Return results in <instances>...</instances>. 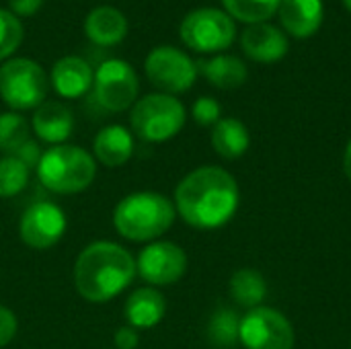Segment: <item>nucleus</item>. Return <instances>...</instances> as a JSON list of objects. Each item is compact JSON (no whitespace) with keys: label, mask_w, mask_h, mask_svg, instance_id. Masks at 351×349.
Listing matches in <instances>:
<instances>
[{"label":"nucleus","mask_w":351,"mask_h":349,"mask_svg":"<svg viewBox=\"0 0 351 349\" xmlns=\"http://www.w3.org/2000/svg\"><path fill=\"white\" fill-rule=\"evenodd\" d=\"M278 12L284 31L298 39L313 37L321 29L325 16L323 0H282Z\"/></svg>","instance_id":"obj_18"},{"label":"nucleus","mask_w":351,"mask_h":349,"mask_svg":"<svg viewBox=\"0 0 351 349\" xmlns=\"http://www.w3.org/2000/svg\"><path fill=\"white\" fill-rule=\"evenodd\" d=\"M84 33L86 37L101 47L117 45L128 35V19L125 14L111 4L95 6L84 19Z\"/></svg>","instance_id":"obj_17"},{"label":"nucleus","mask_w":351,"mask_h":349,"mask_svg":"<svg viewBox=\"0 0 351 349\" xmlns=\"http://www.w3.org/2000/svg\"><path fill=\"white\" fill-rule=\"evenodd\" d=\"M241 319L230 309H220L212 315L208 323V339L214 348L230 349L239 341Z\"/></svg>","instance_id":"obj_25"},{"label":"nucleus","mask_w":351,"mask_h":349,"mask_svg":"<svg viewBox=\"0 0 351 349\" xmlns=\"http://www.w3.org/2000/svg\"><path fill=\"white\" fill-rule=\"evenodd\" d=\"M31 179V169L14 154H6L0 158V197L19 195Z\"/></svg>","instance_id":"obj_26"},{"label":"nucleus","mask_w":351,"mask_h":349,"mask_svg":"<svg viewBox=\"0 0 351 349\" xmlns=\"http://www.w3.org/2000/svg\"><path fill=\"white\" fill-rule=\"evenodd\" d=\"M175 204L156 191H136L119 200L113 210V226L132 243H154L175 222Z\"/></svg>","instance_id":"obj_3"},{"label":"nucleus","mask_w":351,"mask_h":349,"mask_svg":"<svg viewBox=\"0 0 351 349\" xmlns=\"http://www.w3.org/2000/svg\"><path fill=\"white\" fill-rule=\"evenodd\" d=\"M134 154V136L125 125L113 123L99 130L93 140V156L109 169L123 167Z\"/></svg>","instance_id":"obj_19"},{"label":"nucleus","mask_w":351,"mask_h":349,"mask_svg":"<svg viewBox=\"0 0 351 349\" xmlns=\"http://www.w3.org/2000/svg\"><path fill=\"white\" fill-rule=\"evenodd\" d=\"M343 4H346V8L351 12V0H343Z\"/></svg>","instance_id":"obj_34"},{"label":"nucleus","mask_w":351,"mask_h":349,"mask_svg":"<svg viewBox=\"0 0 351 349\" xmlns=\"http://www.w3.org/2000/svg\"><path fill=\"white\" fill-rule=\"evenodd\" d=\"M230 296L237 304L247 309H257L267 296L265 278L255 269H239L230 278Z\"/></svg>","instance_id":"obj_22"},{"label":"nucleus","mask_w":351,"mask_h":349,"mask_svg":"<svg viewBox=\"0 0 351 349\" xmlns=\"http://www.w3.org/2000/svg\"><path fill=\"white\" fill-rule=\"evenodd\" d=\"M33 132L49 146L66 144L74 132L72 109L60 101H43L33 113Z\"/></svg>","instance_id":"obj_15"},{"label":"nucleus","mask_w":351,"mask_h":349,"mask_svg":"<svg viewBox=\"0 0 351 349\" xmlns=\"http://www.w3.org/2000/svg\"><path fill=\"white\" fill-rule=\"evenodd\" d=\"M185 105L165 93H150L138 99L130 111V123L138 138L144 142L160 144L173 140L185 125Z\"/></svg>","instance_id":"obj_5"},{"label":"nucleus","mask_w":351,"mask_h":349,"mask_svg":"<svg viewBox=\"0 0 351 349\" xmlns=\"http://www.w3.org/2000/svg\"><path fill=\"white\" fill-rule=\"evenodd\" d=\"M35 173L47 191L58 195H76L93 185L97 177V160L93 152L80 146L58 144L41 152Z\"/></svg>","instance_id":"obj_4"},{"label":"nucleus","mask_w":351,"mask_h":349,"mask_svg":"<svg viewBox=\"0 0 351 349\" xmlns=\"http://www.w3.org/2000/svg\"><path fill=\"white\" fill-rule=\"evenodd\" d=\"M146 78L165 95H181L195 84L197 64L179 47L158 45L154 47L144 62Z\"/></svg>","instance_id":"obj_9"},{"label":"nucleus","mask_w":351,"mask_h":349,"mask_svg":"<svg viewBox=\"0 0 351 349\" xmlns=\"http://www.w3.org/2000/svg\"><path fill=\"white\" fill-rule=\"evenodd\" d=\"M93 93L97 103L111 113H121L132 109L138 101L140 80L132 64L119 58L105 60L95 70Z\"/></svg>","instance_id":"obj_8"},{"label":"nucleus","mask_w":351,"mask_h":349,"mask_svg":"<svg viewBox=\"0 0 351 349\" xmlns=\"http://www.w3.org/2000/svg\"><path fill=\"white\" fill-rule=\"evenodd\" d=\"M280 2L282 0H222V6L232 19L247 25H257L271 19L278 12Z\"/></svg>","instance_id":"obj_23"},{"label":"nucleus","mask_w":351,"mask_h":349,"mask_svg":"<svg viewBox=\"0 0 351 349\" xmlns=\"http://www.w3.org/2000/svg\"><path fill=\"white\" fill-rule=\"evenodd\" d=\"M23 41V23L8 8H0V60H10Z\"/></svg>","instance_id":"obj_27"},{"label":"nucleus","mask_w":351,"mask_h":349,"mask_svg":"<svg viewBox=\"0 0 351 349\" xmlns=\"http://www.w3.org/2000/svg\"><path fill=\"white\" fill-rule=\"evenodd\" d=\"M241 191L237 179L222 167H199L187 173L175 189V210L185 224L214 230L232 220Z\"/></svg>","instance_id":"obj_1"},{"label":"nucleus","mask_w":351,"mask_h":349,"mask_svg":"<svg viewBox=\"0 0 351 349\" xmlns=\"http://www.w3.org/2000/svg\"><path fill=\"white\" fill-rule=\"evenodd\" d=\"M241 47L245 56L259 64H276L284 60L290 49L288 37L282 29L269 23L249 25L241 35Z\"/></svg>","instance_id":"obj_13"},{"label":"nucleus","mask_w":351,"mask_h":349,"mask_svg":"<svg viewBox=\"0 0 351 349\" xmlns=\"http://www.w3.org/2000/svg\"><path fill=\"white\" fill-rule=\"evenodd\" d=\"M113 344H115V349H136L140 344V333L134 327L123 325L115 331Z\"/></svg>","instance_id":"obj_30"},{"label":"nucleus","mask_w":351,"mask_h":349,"mask_svg":"<svg viewBox=\"0 0 351 349\" xmlns=\"http://www.w3.org/2000/svg\"><path fill=\"white\" fill-rule=\"evenodd\" d=\"M343 169H346L348 179L351 181V140L350 144H348V148H346V154H343Z\"/></svg>","instance_id":"obj_33"},{"label":"nucleus","mask_w":351,"mask_h":349,"mask_svg":"<svg viewBox=\"0 0 351 349\" xmlns=\"http://www.w3.org/2000/svg\"><path fill=\"white\" fill-rule=\"evenodd\" d=\"M136 278V257L113 241L86 245L74 261V288L90 304H105L128 290Z\"/></svg>","instance_id":"obj_2"},{"label":"nucleus","mask_w":351,"mask_h":349,"mask_svg":"<svg viewBox=\"0 0 351 349\" xmlns=\"http://www.w3.org/2000/svg\"><path fill=\"white\" fill-rule=\"evenodd\" d=\"M14 156H19L29 169H35L37 163H39V158H41V148H39V144H35L33 140H29Z\"/></svg>","instance_id":"obj_32"},{"label":"nucleus","mask_w":351,"mask_h":349,"mask_svg":"<svg viewBox=\"0 0 351 349\" xmlns=\"http://www.w3.org/2000/svg\"><path fill=\"white\" fill-rule=\"evenodd\" d=\"M95 70L80 56H64L60 58L49 74V84L58 93V97L66 101H74L84 97L93 88Z\"/></svg>","instance_id":"obj_14"},{"label":"nucleus","mask_w":351,"mask_h":349,"mask_svg":"<svg viewBox=\"0 0 351 349\" xmlns=\"http://www.w3.org/2000/svg\"><path fill=\"white\" fill-rule=\"evenodd\" d=\"M165 315H167V300L152 286H142L134 290L123 304L125 325L134 327L136 331L156 327L165 319Z\"/></svg>","instance_id":"obj_16"},{"label":"nucleus","mask_w":351,"mask_h":349,"mask_svg":"<svg viewBox=\"0 0 351 349\" xmlns=\"http://www.w3.org/2000/svg\"><path fill=\"white\" fill-rule=\"evenodd\" d=\"M187 272V253L171 241L148 243L136 257V274L152 288L173 286Z\"/></svg>","instance_id":"obj_11"},{"label":"nucleus","mask_w":351,"mask_h":349,"mask_svg":"<svg viewBox=\"0 0 351 349\" xmlns=\"http://www.w3.org/2000/svg\"><path fill=\"white\" fill-rule=\"evenodd\" d=\"M41 6H43V0H8V10L19 19L37 14Z\"/></svg>","instance_id":"obj_31"},{"label":"nucleus","mask_w":351,"mask_h":349,"mask_svg":"<svg viewBox=\"0 0 351 349\" xmlns=\"http://www.w3.org/2000/svg\"><path fill=\"white\" fill-rule=\"evenodd\" d=\"M29 136H31V125L21 113L16 111L0 113V150L4 154H16L31 140Z\"/></svg>","instance_id":"obj_24"},{"label":"nucleus","mask_w":351,"mask_h":349,"mask_svg":"<svg viewBox=\"0 0 351 349\" xmlns=\"http://www.w3.org/2000/svg\"><path fill=\"white\" fill-rule=\"evenodd\" d=\"M16 331H19L16 315L8 306L0 304V349L12 344V339L16 337Z\"/></svg>","instance_id":"obj_29"},{"label":"nucleus","mask_w":351,"mask_h":349,"mask_svg":"<svg viewBox=\"0 0 351 349\" xmlns=\"http://www.w3.org/2000/svg\"><path fill=\"white\" fill-rule=\"evenodd\" d=\"M197 70H202L204 78L212 86L222 88V91H232V88L243 86L249 76L245 62L239 60L237 56H228V53H220L210 60H204L197 66Z\"/></svg>","instance_id":"obj_20"},{"label":"nucleus","mask_w":351,"mask_h":349,"mask_svg":"<svg viewBox=\"0 0 351 349\" xmlns=\"http://www.w3.org/2000/svg\"><path fill=\"white\" fill-rule=\"evenodd\" d=\"M222 109H220V103L214 99V97H199L193 107H191V117L195 123L204 125V128H214L222 117Z\"/></svg>","instance_id":"obj_28"},{"label":"nucleus","mask_w":351,"mask_h":349,"mask_svg":"<svg viewBox=\"0 0 351 349\" xmlns=\"http://www.w3.org/2000/svg\"><path fill=\"white\" fill-rule=\"evenodd\" d=\"M181 41L197 53H218L237 39L234 19L214 6H202L185 14L179 27Z\"/></svg>","instance_id":"obj_7"},{"label":"nucleus","mask_w":351,"mask_h":349,"mask_svg":"<svg viewBox=\"0 0 351 349\" xmlns=\"http://www.w3.org/2000/svg\"><path fill=\"white\" fill-rule=\"evenodd\" d=\"M66 212L53 202H35L19 220V237L33 251H47L56 247L66 234Z\"/></svg>","instance_id":"obj_12"},{"label":"nucleus","mask_w":351,"mask_h":349,"mask_svg":"<svg viewBox=\"0 0 351 349\" xmlns=\"http://www.w3.org/2000/svg\"><path fill=\"white\" fill-rule=\"evenodd\" d=\"M239 341L245 349H294V327L276 309L257 306L241 319Z\"/></svg>","instance_id":"obj_10"},{"label":"nucleus","mask_w":351,"mask_h":349,"mask_svg":"<svg viewBox=\"0 0 351 349\" xmlns=\"http://www.w3.org/2000/svg\"><path fill=\"white\" fill-rule=\"evenodd\" d=\"M212 146L216 154H220L226 160L241 158L251 146V136L247 125L237 117H222L212 128Z\"/></svg>","instance_id":"obj_21"},{"label":"nucleus","mask_w":351,"mask_h":349,"mask_svg":"<svg viewBox=\"0 0 351 349\" xmlns=\"http://www.w3.org/2000/svg\"><path fill=\"white\" fill-rule=\"evenodd\" d=\"M49 91V76L31 58H10L0 66V99L16 113L37 109Z\"/></svg>","instance_id":"obj_6"}]
</instances>
